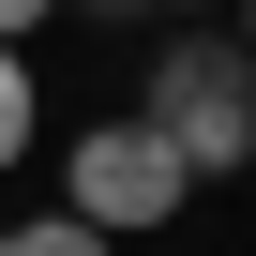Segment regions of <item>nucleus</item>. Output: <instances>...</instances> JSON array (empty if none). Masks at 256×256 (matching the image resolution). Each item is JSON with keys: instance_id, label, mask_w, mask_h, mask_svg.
Returning a JSON list of instances; mask_svg holds the SVG:
<instances>
[{"instance_id": "nucleus-1", "label": "nucleus", "mask_w": 256, "mask_h": 256, "mask_svg": "<svg viewBox=\"0 0 256 256\" xmlns=\"http://www.w3.org/2000/svg\"><path fill=\"white\" fill-rule=\"evenodd\" d=\"M151 136H166L196 181H211V166L241 181V166H256V46H166V60H151Z\"/></svg>"}, {"instance_id": "nucleus-2", "label": "nucleus", "mask_w": 256, "mask_h": 256, "mask_svg": "<svg viewBox=\"0 0 256 256\" xmlns=\"http://www.w3.org/2000/svg\"><path fill=\"white\" fill-rule=\"evenodd\" d=\"M181 196H196V166L151 136V106H136V120H90V136L60 151V211H90L106 241H151Z\"/></svg>"}, {"instance_id": "nucleus-3", "label": "nucleus", "mask_w": 256, "mask_h": 256, "mask_svg": "<svg viewBox=\"0 0 256 256\" xmlns=\"http://www.w3.org/2000/svg\"><path fill=\"white\" fill-rule=\"evenodd\" d=\"M46 136V90H30V46H0V166Z\"/></svg>"}, {"instance_id": "nucleus-4", "label": "nucleus", "mask_w": 256, "mask_h": 256, "mask_svg": "<svg viewBox=\"0 0 256 256\" xmlns=\"http://www.w3.org/2000/svg\"><path fill=\"white\" fill-rule=\"evenodd\" d=\"M0 256H106L90 211H30V226H0Z\"/></svg>"}, {"instance_id": "nucleus-5", "label": "nucleus", "mask_w": 256, "mask_h": 256, "mask_svg": "<svg viewBox=\"0 0 256 256\" xmlns=\"http://www.w3.org/2000/svg\"><path fill=\"white\" fill-rule=\"evenodd\" d=\"M46 16H60V0H0V46H30V30H46Z\"/></svg>"}, {"instance_id": "nucleus-6", "label": "nucleus", "mask_w": 256, "mask_h": 256, "mask_svg": "<svg viewBox=\"0 0 256 256\" xmlns=\"http://www.w3.org/2000/svg\"><path fill=\"white\" fill-rule=\"evenodd\" d=\"M166 16H226V0H166Z\"/></svg>"}, {"instance_id": "nucleus-7", "label": "nucleus", "mask_w": 256, "mask_h": 256, "mask_svg": "<svg viewBox=\"0 0 256 256\" xmlns=\"http://www.w3.org/2000/svg\"><path fill=\"white\" fill-rule=\"evenodd\" d=\"M90 16H136V0H90Z\"/></svg>"}, {"instance_id": "nucleus-8", "label": "nucleus", "mask_w": 256, "mask_h": 256, "mask_svg": "<svg viewBox=\"0 0 256 256\" xmlns=\"http://www.w3.org/2000/svg\"><path fill=\"white\" fill-rule=\"evenodd\" d=\"M241 46H256V0H241Z\"/></svg>"}]
</instances>
